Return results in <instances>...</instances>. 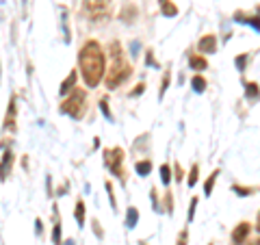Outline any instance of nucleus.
<instances>
[{
	"mask_svg": "<svg viewBox=\"0 0 260 245\" xmlns=\"http://www.w3.org/2000/svg\"><path fill=\"white\" fill-rule=\"evenodd\" d=\"M13 169V152L11 150H5L3 152V159H0V182H5L9 178Z\"/></svg>",
	"mask_w": 260,
	"mask_h": 245,
	"instance_id": "nucleus-7",
	"label": "nucleus"
},
{
	"mask_svg": "<svg viewBox=\"0 0 260 245\" xmlns=\"http://www.w3.org/2000/svg\"><path fill=\"white\" fill-rule=\"evenodd\" d=\"M158 7L165 18H176L178 15V7L172 3V0H158Z\"/></svg>",
	"mask_w": 260,
	"mask_h": 245,
	"instance_id": "nucleus-13",
	"label": "nucleus"
},
{
	"mask_svg": "<svg viewBox=\"0 0 260 245\" xmlns=\"http://www.w3.org/2000/svg\"><path fill=\"white\" fill-rule=\"evenodd\" d=\"M189 68L195 70V72L200 74V72H204V70L208 68V61H206L202 54H191V56H189Z\"/></svg>",
	"mask_w": 260,
	"mask_h": 245,
	"instance_id": "nucleus-11",
	"label": "nucleus"
},
{
	"mask_svg": "<svg viewBox=\"0 0 260 245\" xmlns=\"http://www.w3.org/2000/svg\"><path fill=\"white\" fill-rule=\"evenodd\" d=\"M165 198H167V206H165L167 215H174V195H172V191H167Z\"/></svg>",
	"mask_w": 260,
	"mask_h": 245,
	"instance_id": "nucleus-28",
	"label": "nucleus"
},
{
	"mask_svg": "<svg viewBox=\"0 0 260 245\" xmlns=\"http://www.w3.org/2000/svg\"><path fill=\"white\" fill-rule=\"evenodd\" d=\"M104 187H107V191H109V200H111V206L115 208V206H117V200H115V193H113V185H111V180H107V182H104Z\"/></svg>",
	"mask_w": 260,
	"mask_h": 245,
	"instance_id": "nucleus-27",
	"label": "nucleus"
},
{
	"mask_svg": "<svg viewBox=\"0 0 260 245\" xmlns=\"http://www.w3.org/2000/svg\"><path fill=\"white\" fill-rule=\"evenodd\" d=\"M93 232L98 234V239H102V236H104V232H102V228H100V222H98V219H93Z\"/></svg>",
	"mask_w": 260,
	"mask_h": 245,
	"instance_id": "nucleus-32",
	"label": "nucleus"
},
{
	"mask_svg": "<svg viewBox=\"0 0 260 245\" xmlns=\"http://www.w3.org/2000/svg\"><path fill=\"white\" fill-rule=\"evenodd\" d=\"M249 234H251V224L249 222H241L239 226H234V230H232V245H245Z\"/></svg>",
	"mask_w": 260,
	"mask_h": 245,
	"instance_id": "nucleus-6",
	"label": "nucleus"
},
{
	"mask_svg": "<svg viewBox=\"0 0 260 245\" xmlns=\"http://www.w3.org/2000/svg\"><path fill=\"white\" fill-rule=\"evenodd\" d=\"M234 20H237V22H245V24H249V26L254 28V30L260 33V9H258V15H245V13L239 11L237 15H234Z\"/></svg>",
	"mask_w": 260,
	"mask_h": 245,
	"instance_id": "nucleus-10",
	"label": "nucleus"
},
{
	"mask_svg": "<svg viewBox=\"0 0 260 245\" xmlns=\"http://www.w3.org/2000/svg\"><path fill=\"white\" fill-rule=\"evenodd\" d=\"M198 178H200V165L195 163V165L191 167V171H189V178H186V185L189 187H195L198 185Z\"/></svg>",
	"mask_w": 260,
	"mask_h": 245,
	"instance_id": "nucleus-21",
	"label": "nucleus"
},
{
	"mask_svg": "<svg viewBox=\"0 0 260 245\" xmlns=\"http://www.w3.org/2000/svg\"><path fill=\"white\" fill-rule=\"evenodd\" d=\"M109 52H111V65L104 72V83H107V89H117L121 83H126L133 74V65L126 59V52L121 48L119 42H111L109 46Z\"/></svg>",
	"mask_w": 260,
	"mask_h": 245,
	"instance_id": "nucleus-2",
	"label": "nucleus"
},
{
	"mask_svg": "<svg viewBox=\"0 0 260 245\" xmlns=\"http://www.w3.org/2000/svg\"><path fill=\"white\" fill-rule=\"evenodd\" d=\"M137 222H139V210H137L135 206H130V208L126 210V226H128V228H135Z\"/></svg>",
	"mask_w": 260,
	"mask_h": 245,
	"instance_id": "nucleus-18",
	"label": "nucleus"
},
{
	"mask_svg": "<svg viewBox=\"0 0 260 245\" xmlns=\"http://www.w3.org/2000/svg\"><path fill=\"white\" fill-rule=\"evenodd\" d=\"M172 167H169L167 165V163H165V165H160V180H162V185H169V182H172Z\"/></svg>",
	"mask_w": 260,
	"mask_h": 245,
	"instance_id": "nucleus-22",
	"label": "nucleus"
},
{
	"mask_svg": "<svg viewBox=\"0 0 260 245\" xmlns=\"http://www.w3.org/2000/svg\"><path fill=\"white\" fill-rule=\"evenodd\" d=\"M78 65L80 74L87 87H98L104 80V72H107V59H104L102 46L95 39H89L83 44L78 52Z\"/></svg>",
	"mask_w": 260,
	"mask_h": 245,
	"instance_id": "nucleus-1",
	"label": "nucleus"
},
{
	"mask_svg": "<svg viewBox=\"0 0 260 245\" xmlns=\"http://www.w3.org/2000/svg\"><path fill=\"white\" fill-rule=\"evenodd\" d=\"M111 3L113 0H85V13L89 20L104 22L111 18Z\"/></svg>",
	"mask_w": 260,
	"mask_h": 245,
	"instance_id": "nucleus-5",
	"label": "nucleus"
},
{
	"mask_svg": "<svg viewBox=\"0 0 260 245\" xmlns=\"http://www.w3.org/2000/svg\"><path fill=\"white\" fill-rule=\"evenodd\" d=\"M198 50L202 54H215L217 52V35H204L198 42Z\"/></svg>",
	"mask_w": 260,
	"mask_h": 245,
	"instance_id": "nucleus-8",
	"label": "nucleus"
},
{
	"mask_svg": "<svg viewBox=\"0 0 260 245\" xmlns=\"http://www.w3.org/2000/svg\"><path fill=\"white\" fill-rule=\"evenodd\" d=\"M169 83H172V72H165V76H162L160 80V91H158V100H162V96H165V91L169 89Z\"/></svg>",
	"mask_w": 260,
	"mask_h": 245,
	"instance_id": "nucleus-20",
	"label": "nucleus"
},
{
	"mask_svg": "<svg viewBox=\"0 0 260 245\" xmlns=\"http://www.w3.org/2000/svg\"><path fill=\"white\" fill-rule=\"evenodd\" d=\"M74 87H76V70H74V72H70V76H68V78H65L63 83H61V87H59V94H61V96H68V94H70Z\"/></svg>",
	"mask_w": 260,
	"mask_h": 245,
	"instance_id": "nucleus-12",
	"label": "nucleus"
},
{
	"mask_svg": "<svg viewBox=\"0 0 260 245\" xmlns=\"http://www.w3.org/2000/svg\"><path fill=\"white\" fill-rule=\"evenodd\" d=\"M135 171L139 174L141 178H145V176H150V171H152V161H148V159H143V161H139L135 165Z\"/></svg>",
	"mask_w": 260,
	"mask_h": 245,
	"instance_id": "nucleus-17",
	"label": "nucleus"
},
{
	"mask_svg": "<svg viewBox=\"0 0 260 245\" xmlns=\"http://www.w3.org/2000/svg\"><path fill=\"white\" fill-rule=\"evenodd\" d=\"M195 208H198V198H191V204H189V222H193Z\"/></svg>",
	"mask_w": 260,
	"mask_h": 245,
	"instance_id": "nucleus-30",
	"label": "nucleus"
},
{
	"mask_svg": "<svg viewBox=\"0 0 260 245\" xmlns=\"http://www.w3.org/2000/svg\"><path fill=\"white\" fill-rule=\"evenodd\" d=\"M143 89H145V85H143V83H139V85H137V87H135V91H130V96H133V98H137V96H141V94H143Z\"/></svg>",
	"mask_w": 260,
	"mask_h": 245,
	"instance_id": "nucleus-33",
	"label": "nucleus"
},
{
	"mask_svg": "<svg viewBox=\"0 0 260 245\" xmlns=\"http://www.w3.org/2000/svg\"><path fill=\"white\" fill-rule=\"evenodd\" d=\"M249 245H260V236H258V239H254V241H251Z\"/></svg>",
	"mask_w": 260,
	"mask_h": 245,
	"instance_id": "nucleus-36",
	"label": "nucleus"
},
{
	"mask_svg": "<svg viewBox=\"0 0 260 245\" xmlns=\"http://www.w3.org/2000/svg\"><path fill=\"white\" fill-rule=\"evenodd\" d=\"M61 234H63L61 222H56V224H54V230H52V243H54V245H61Z\"/></svg>",
	"mask_w": 260,
	"mask_h": 245,
	"instance_id": "nucleus-24",
	"label": "nucleus"
},
{
	"mask_svg": "<svg viewBox=\"0 0 260 245\" xmlns=\"http://www.w3.org/2000/svg\"><path fill=\"white\" fill-rule=\"evenodd\" d=\"M256 230L260 232V213H258V222H256Z\"/></svg>",
	"mask_w": 260,
	"mask_h": 245,
	"instance_id": "nucleus-37",
	"label": "nucleus"
},
{
	"mask_svg": "<svg viewBox=\"0 0 260 245\" xmlns=\"http://www.w3.org/2000/svg\"><path fill=\"white\" fill-rule=\"evenodd\" d=\"M174 178H176V182H182V178H184V171H182V167L178 165H174Z\"/></svg>",
	"mask_w": 260,
	"mask_h": 245,
	"instance_id": "nucleus-29",
	"label": "nucleus"
},
{
	"mask_svg": "<svg viewBox=\"0 0 260 245\" xmlns=\"http://www.w3.org/2000/svg\"><path fill=\"white\" fill-rule=\"evenodd\" d=\"M245 98L249 102H256L260 98V89H258V83H249V80H245Z\"/></svg>",
	"mask_w": 260,
	"mask_h": 245,
	"instance_id": "nucleus-14",
	"label": "nucleus"
},
{
	"mask_svg": "<svg viewBox=\"0 0 260 245\" xmlns=\"http://www.w3.org/2000/svg\"><path fill=\"white\" fill-rule=\"evenodd\" d=\"M234 193H237V195H243V198H245V195H254L256 191H254V189H249V187H241V185H234Z\"/></svg>",
	"mask_w": 260,
	"mask_h": 245,
	"instance_id": "nucleus-25",
	"label": "nucleus"
},
{
	"mask_svg": "<svg viewBox=\"0 0 260 245\" xmlns=\"http://www.w3.org/2000/svg\"><path fill=\"white\" fill-rule=\"evenodd\" d=\"M35 232L42 234V219H35Z\"/></svg>",
	"mask_w": 260,
	"mask_h": 245,
	"instance_id": "nucleus-35",
	"label": "nucleus"
},
{
	"mask_svg": "<svg viewBox=\"0 0 260 245\" xmlns=\"http://www.w3.org/2000/svg\"><path fill=\"white\" fill-rule=\"evenodd\" d=\"M100 111L104 113V117H107L109 121H113V113L109 109V100H107V98H102V100H100Z\"/></svg>",
	"mask_w": 260,
	"mask_h": 245,
	"instance_id": "nucleus-23",
	"label": "nucleus"
},
{
	"mask_svg": "<svg viewBox=\"0 0 260 245\" xmlns=\"http://www.w3.org/2000/svg\"><path fill=\"white\" fill-rule=\"evenodd\" d=\"M15 115H18V100H15V96H13L9 102V109H7V115H5V130L15 133Z\"/></svg>",
	"mask_w": 260,
	"mask_h": 245,
	"instance_id": "nucleus-9",
	"label": "nucleus"
},
{
	"mask_svg": "<svg viewBox=\"0 0 260 245\" xmlns=\"http://www.w3.org/2000/svg\"><path fill=\"white\" fill-rule=\"evenodd\" d=\"M186 241H189V230H182L180 234H178V243L176 245H186Z\"/></svg>",
	"mask_w": 260,
	"mask_h": 245,
	"instance_id": "nucleus-31",
	"label": "nucleus"
},
{
	"mask_svg": "<svg viewBox=\"0 0 260 245\" xmlns=\"http://www.w3.org/2000/svg\"><path fill=\"white\" fill-rule=\"evenodd\" d=\"M139 245H145V241H139Z\"/></svg>",
	"mask_w": 260,
	"mask_h": 245,
	"instance_id": "nucleus-38",
	"label": "nucleus"
},
{
	"mask_svg": "<svg viewBox=\"0 0 260 245\" xmlns=\"http://www.w3.org/2000/svg\"><path fill=\"white\" fill-rule=\"evenodd\" d=\"M74 219L78 222V226L85 224V202L83 200L76 202V206H74Z\"/></svg>",
	"mask_w": 260,
	"mask_h": 245,
	"instance_id": "nucleus-19",
	"label": "nucleus"
},
{
	"mask_svg": "<svg viewBox=\"0 0 260 245\" xmlns=\"http://www.w3.org/2000/svg\"><path fill=\"white\" fill-rule=\"evenodd\" d=\"M208 245H213V243H208Z\"/></svg>",
	"mask_w": 260,
	"mask_h": 245,
	"instance_id": "nucleus-39",
	"label": "nucleus"
},
{
	"mask_svg": "<svg viewBox=\"0 0 260 245\" xmlns=\"http://www.w3.org/2000/svg\"><path fill=\"white\" fill-rule=\"evenodd\" d=\"M145 63H150L152 68H158V63L154 61V54H152V50H148V56H145Z\"/></svg>",
	"mask_w": 260,
	"mask_h": 245,
	"instance_id": "nucleus-34",
	"label": "nucleus"
},
{
	"mask_svg": "<svg viewBox=\"0 0 260 245\" xmlns=\"http://www.w3.org/2000/svg\"><path fill=\"white\" fill-rule=\"evenodd\" d=\"M247 59H249V54H239L237 56V68H239V72H245V65H247Z\"/></svg>",
	"mask_w": 260,
	"mask_h": 245,
	"instance_id": "nucleus-26",
	"label": "nucleus"
},
{
	"mask_svg": "<svg viewBox=\"0 0 260 245\" xmlns=\"http://www.w3.org/2000/svg\"><path fill=\"white\" fill-rule=\"evenodd\" d=\"M124 150L121 148H107L104 150V163L113 176H117L121 182L126 180V174H124Z\"/></svg>",
	"mask_w": 260,
	"mask_h": 245,
	"instance_id": "nucleus-4",
	"label": "nucleus"
},
{
	"mask_svg": "<svg viewBox=\"0 0 260 245\" xmlns=\"http://www.w3.org/2000/svg\"><path fill=\"white\" fill-rule=\"evenodd\" d=\"M59 111L63 113V115H70L72 119H83L85 113H87V91L76 85L68 94V98L61 102Z\"/></svg>",
	"mask_w": 260,
	"mask_h": 245,
	"instance_id": "nucleus-3",
	"label": "nucleus"
},
{
	"mask_svg": "<svg viewBox=\"0 0 260 245\" xmlns=\"http://www.w3.org/2000/svg\"><path fill=\"white\" fill-rule=\"evenodd\" d=\"M191 87H193L195 94H204V91H206V78L202 76V74H195V76L191 78Z\"/></svg>",
	"mask_w": 260,
	"mask_h": 245,
	"instance_id": "nucleus-15",
	"label": "nucleus"
},
{
	"mask_svg": "<svg viewBox=\"0 0 260 245\" xmlns=\"http://www.w3.org/2000/svg\"><path fill=\"white\" fill-rule=\"evenodd\" d=\"M217 178H219V169H215L213 174L206 178V182H204V195H206V198H210V195H213V189H215Z\"/></svg>",
	"mask_w": 260,
	"mask_h": 245,
	"instance_id": "nucleus-16",
	"label": "nucleus"
}]
</instances>
